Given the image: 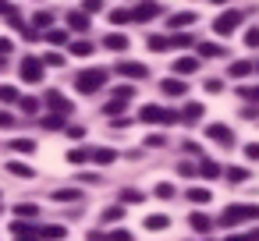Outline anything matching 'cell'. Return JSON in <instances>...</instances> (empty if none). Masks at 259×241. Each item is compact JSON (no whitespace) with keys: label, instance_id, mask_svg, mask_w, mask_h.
<instances>
[{"label":"cell","instance_id":"6da1fadb","mask_svg":"<svg viewBox=\"0 0 259 241\" xmlns=\"http://www.w3.org/2000/svg\"><path fill=\"white\" fill-rule=\"evenodd\" d=\"M103 82H107V71H103V68H93V71H82V75L75 78V89H78L82 96H93V92L103 89Z\"/></svg>","mask_w":259,"mask_h":241},{"label":"cell","instance_id":"7a4b0ae2","mask_svg":"<svg viewBox=\"0 0 259 241\" xmlns=\"http://www.w3.org/2000/svg\"><path fill=\"white\" fill-rule=\"evenodd\" d=\"M245 220H259V206H227V209L220 213V223H224V227H238V223H245Z\"/></svg>","mask_w":259,"mask_h":241},{"label":"cell","instance_id":"3957f363","mask_svg":"<svg viewBox=\"0 0 259 241\" xmlns=\"http://www.w3.org/2000/svg\"><path fill=\"white\" fill-rule=\"evenodd\" d=\"M139 121H146V124H174V121H178V114H170V110H163V107L146 103V107L139 110Z\"/></svg>","mask_w":259,"mask_h":241},{"label":"cell","instance_id":"277c9868","mask_svg":"<svg viewBox=\"0 0 259 241\" xmlns=\"http://www.w3.org/2000/svg\"><path fill=\"white\" fill-rule=\"evenodd\" d=\"M241 18H245L241 11H224V15L213 22V32H217V36H231V32L241 25Z\"/></svg>","mask_w":259,"mask_h":241},{"label":"cell","instance_id":"5b68a950","mask_svg":"<svg viewBox=\"0 0 259 241\" xmlns=\"http://www.w3.org/2000/svg\"><path fill=\"white\" fill-rule=\"evenodd\" d=\"M22 82H29V85H39L43 82V61L39 57H25L22 61Z\"/></svg>","mask_w":259,"mask_h":241},{"label":"cell","instance_id":"8992f818","mask_svg":"<svg viewBox=\"0 0 259 241\" xmlns=\"http://www.w3.org/2000/svg\"><path fill=\"white\" fill-rule=\"evenodd\" d=\"M206 138H213L220 146H234V131L227 124H206Z\"/></svg>","mask_w":259,"mask_h":241},{"label":"cell","instance_id":"52a82bcc","mask_svg":"<svg viewBox=\"0 0 259 241\" xmlns=\"http://www.w3.org/2000/svg\"><path fill=\"white\" fill-rule=\"evenodd\" d=\"M117 75H124V78H149V68L135 64V61H117Z\"/></svg>","mask_w":259,"mask_h":241},{"label":"cell","instance_id":"ba28073f","mask_svg":"<svg viewBox=\"0 0 259 241\" xmlns=\"http://www.w3.org/2000/svg\"><path fill=\"white\" fill-rule=\"evenodd\" d=\"M160 15V4H149V0H146V4H139L135 11H132V18L135 22H149V18H156Z\"/></svg>","mask_w":259,"mask_h":241},{"label":"cell","instance_id":"9c48e42d","mask_svg":"<svg viewBox=\"0 0 259 241\" xmlns=\"http://www.w3.org/2000/svg\"><path fill=\"white\" fill-rule=\"evenodd\" d=\"M192 71H199V61H195V57H178V61H174V78L192 75Z\"/></svg>","mask_w":259,"mask_h":241},{"label":"cell","instance_id":"30bf717a","mask_svg":"<svg viewBox=\"0 0 259 241\" xmlns=\"http://www.w3.org/2000/svg\"><path fill=\"white\" fill-rule=\"evenodd\" d=\"M188 223H192V230H195V234H209V230H213V220H209L206 213H192V216H188Z\"/></svg>","mask_w":259,"mask_h":241},{"label":"cell","instance_id":"8fae6325","mask_svg":"<svg viewBox=\"0 0 259 241\" xmlns=\"http://www.w3.org/2000/svg\"><path fill=\"white\" fill-rule=\"evenodd\" d=\"M195 174H202L206 181H213V177H220V163H217V160H206V156H202V163L195 167Z\"/></svg>","mask_w":259,"mask_h":241},{"label":"cell","instance_id":"7c38bea8","mask_svg":"<svg viewBox=\"0 0 259 241\" xmlns=\"http://www.w3.org/2000/svg\"><path fill=\"white\" fill-rule=\"evenodd\" d=\"M107 50L124 54V50H128V36H124V32H110V36H107Z\"/></svg>","mask_w":259,"mask_h":241},{"label":"cell","instance_id":"4fadbf2b","mask_svg":"<svg viewBox=\"0 0 259 241\" xmlns=\"http://www.w3.org/2000/svg\"><path fill=\"white\" fill-rule=\"evenodd\" d=\"M160 89H163V96H185V89H188V85H185L181 78H163V85H160Z\"/></svg>","mask_w":259,"mask_h":241},{"label":"cell","instance_id":"5bb4252c","mask_svg":"<svg viewBox=\"0 0 259 241\" xmlns=\"http://www.w3.org/2000/svg\"><path fill=\"white\" fill-rule=\"evenodd\" d=\"M89 160H93V163H100V167H107V163H114V160H117V153H114V149H89Z\"/></svg>","mask_w":259,"mask_h":241},{"label":"cell","instance_id":"9a60e30c","mask_svg":"<svg viewBox=\"0 0 259 241\" xmlns=\"http://www.w3.org/2000/svg\"><path fill=\"white\" fill-rule=\"evenodd\" d=\"M68 234V227H61V223H47L43 230H39V237H47V241H61Z\"/></svg>","mask_w":259,"mask_h":241},{"label":"cell","instance_id":"2e32d148","mask_svg":"<svg viewBox=\"0 0 259 241\" xmlns=\"http://www.w3.org/2000/svg\"><path fill=\"white\" fill-rule=\"evenodd\" d=\"M199 117H202V107H199V103H188V107L181 110V121H185V124H195Z\"/></svg>","mask_w":259,"mask_h":241},{"label":"cell","instance_id":"e0dca14e","mask_svg":"<svg viewBox=\"0 0 259 241\" xmlns=\"http://www.w3.org/2000/svg\"><path fill=\"white\" fill-rule=\"evenodd\" d=\"M11 153L29 156V153H36V142H32V138H15V142H11Z\"/></svg>","mask_w":259,"mask_h":241},{"label":"cell","instance_id":"ac0fdd59","mask_svg":"<svg viewBox=\"0 0 259 241\" xmlns=\"http://www.w3.org/2000/svg\"><path fill=\"white\" fill-rule=\"evenodd\" d=\"M8 170H11L15 177H32V167L22 163V160H8Z\"/></svg>","mask_w":259,"mask_h":241},{"label":"cell","instance_id":"d6986e66","mask_svg":"<svg viewBox=\"0 0 259 241\" xmlns=\"http://www.w3.org/2000/svg\"><path fill=\"white\" fill-rule=\"evenodd\" d=\"M54 199H57V202H78V199H82V191H78V188H57V191H54Z\"/></svg>","mask_w":259,"mask_h":241},{"label":"cell","instance_id":"ffe728a7","mask_svg":"<svg viewBox=\"0 0 259 241\" xmlns=\"http://www.w3.org/2000/svg\"><path fill=\"white\" fill-rule=\"evenodd\" d=\"M213 195H209V188H188V202H195V206H206Z\"/></svg>","mask_w":259,"mask_h":241},{"label":"cell","instance_id":"44dd1931","mask_svg":"<svg viewBox=\"0 0 259 241\" xmlns=\"http://www.w3.org/2000/svg\"><path fill=\"white\" fill-rule=\"evenodd\" d=\"M167 223H170V220H167L163 213H153V216H146V230H167Z\"/></svg>","mask_w":259,"mask_h":241},{"label":"cell","instance_id":"7402d4cb","mask_svg":"<svg viewBox=\"0 0 259 241\" xmlns=\"http://www.w3.org/2000/svg\"><path fill=\"white\" fill-rule=\"evenodd\" d=\"M68 25H71V29H78V32H85V29H89V15L75 11V15H68Z\"/></svg>","mask_w":259,"mask_h":241},{"label":"cell","instance_id":"603a6c76","mask_svg":"<svg viewBox=\"0 0 259 241\" xmlns=\"http://www.w3.org/2000/svg\"><path fill=\"white\" fill-rule=\"evenodd\" d=\"M192 22H195L192 11H178V15H170V29H181V25H192Z\"/></svg>","mask_w":259,"mask_h":241},{"label":"cell","instance_id":"cb8c5ba5","mask_svg":"<svg viewBox=\"0 0 259 241\" xmlns=\"http://www.w3.org/2000/svg\"><path fill=\"white\" fill-rule=\"evenodd\" d=\"M227 181L231 184H241V181H248V170L245 167H227Z\"/></svg>","mask_w":259,"mask_h":241},{"label":"cell","instance_id":"d4e9b609","mask_svg":"<svg viewBox=\"0 0 259 241\" xmlns=\"http://www.w3.org/2000/svg\"><path fill=\"white\" fill-rule=\"evenodd\" d=\"M146 46L160 54V50H167V46H170V39H167V36H149V39H146Z\"/></svg>","mask_w":259,"mask_h":241},{"label":"cell","instance_id":"484cf974","mask_svg":"<svg viewBox=\"0 0 259 241\" xmlns=\"http://www.w3.org/2000/svg\"><path fill=\"white\" fill-rule=\"evenodd\" d=\"M199 54H202V57H224V46H217V43H199Z\"/></svg>","mask_w":259,"mask_h":241},{"label":"cell","instance_id":"4316f807","mask_svg":"<svg viewBox=\"0 0 259 241\" xmlns=\"http://www.w3.org/2000/svg\"><path fill=\"white\" fill-rule=\"evenodd\" d=\"M248 71H252V64H248V61H234V64H231V78H245Z\"/></svg>","mask_w":259,"mask_h":241},{"label":"cell","instance_id":"83f0119b","mask_svg":"<svg viewBox=\"0 0 259 241\" xmlns=\"http://www.w3.org/2000/svg\"><path fill=\"white\" fill-rule=\"evenodd\" d=\"M132 96H135V85H117V89H114V100H117V103H128Z\"/></svg>","mask_w":259,"mask_h":241},{"label":"cell","instance_id":"f1b7e54d","mask_svg":"<svg viewBox=\"0 0 259 241\" xmlns=\"http://www.w3.org/2000/svg\"><path fill=\"white\" fill-rule=\"evenodd\" d=\"M64 121H68L64 114H47V117H43V128H50V131H54V128H64Z\"/></svg>","mask_w":259,"mask_h":241},{"label":"cell","instance_id":"f546056e","mask_svg":"<svg viewBox=\"0 0 259 241\" xmlns=\"http://www.w3.org/2000/svg\"><path fill=\"white\" fill-rule=\"evenodd\" d=\"M0 100H4V103H18L22 96H18V89H15V85H0Z\"/></svg>","mask_w":259,"mask_h":241},{"label":"cell","instance_id":"4dcf8cb0","mask_svg":"<svg viewBox=\"0 0 259 241\" xmlns=\"http://www.w3.org/2000/svg\"><path fill=\"white\" fill-rule=\"evenodd\" d=\"M47 39H50L54 46H64V43H68V32H64V29H50V32H47Z\"/></svg>","mask_w":259,"mask_h":241},{"label":"cell","instance_id":"1f68e13d","mask_svg":"<svg viewBox=\"0 0 259 241\" xmlns=\"http://www.w3.org/2000/svg\"><path fill=\"white\" fill-rule=\"evenodd\" d=\"M153 195H156V199H174V195H178V188H174V184H156V188H153Z\"/></svg>","mask_w":259,"mask_h":241},{"label":"cell","instance_id":"d6a6232c","mask_svg":"<svg viewBox=\"0 0 259 241\" xmlns=\"http://www.w3.org/2000/svg\"><path fill=\"white\" fill-rule=\"evenodd\" d=\"M15 213H18L22 220H25V216H39V206H36V202H22V206H18Z\"/></svg>","mask_w":259,"mask_h":241},{"label":"cell","instance_id":"836d02e7","mask_svg":"<svg viewBox=\"0 0 259 241\" xmlns=\"http://www.w3.org/2000/svg\"><path fill=\"white\" fill-rule=\"evenodd\" d=\"M103 11V0H82V15H100Z\"/></svg>","mask_w":259,"mask_h":241},{"label":"cell","instance_id":"e575fe53","mask_svg":"<svg viewBox=\"0 0 259 241\" xmlns=\"http://www.w3.org/2000/svg\"><path fill=\"white\" fill-rule=\"evenodd\" d=\"M110 22H114V25H124V22H132V11L117 8V11H110Z\"/></svg>","mask_w":259,"mask_h":241},{"label":"cell","instance_id":"d590c367","mask_svg":"<svg viewBox=\"0 0 259 241\" xmlns=\"http://www.w3.org/2000/svg\"><path fill=\"white\" fill-rule=\"evenodd\" d=\"M71 54H75V57H89V54H93V43H85V39H82V43H71Z\"/></svg>","mask_w":259,"mask_h":241},{"label":"cell","instance_id":"8d00e7d4","mask_svg":"<svg viewBox=\"0 0 259 241\" xmlns=\"http://www.w3.org/2000/svg\"><path fill=\"white\" fill-rule=\"evenodd\" d=\"M117 199H121V202H142V191H135V188H121Z\"/></svg>","mask_w":259,"mask_h":241},{"label":"cell","instance_id":"74e56055","mask_svg":"<svg viewBox=\"0 0 259 241\" xmlns=\"http://www.w3.org/2000/svg\"><path fill=\"white\" fill-rule=\"evenodd\" d=\"M18 103H22V110H25V114H39V100L25 96V100H18Z\"/></svg>","mask_w":259,"mask_h":241},{"label":"cell","instance_id":"f35d334b","mask_svg":"<svg viewBox=\"0 0 259 241\" xmlns=\"http://www.w3.org/2000/svg\"><path fill=\"white\" fill-rule=\"evenodd\" d=\"M43 25H50V15H47V11H39V15L32 18V25H29V29H36V32H39Z\"/></svg>","mask_w":259,"mask_h":241},{"label":"cell","instance_id":"ab89813d","mask_svg":"<svg viewBox=\"0 0 259 241\" xmlns=\"http://www.w3.org/2000/svg\"><path fill=\"white\" fill-rule=\"evenodd\" d=\"M47 64H50V68H61V64H64V54H47V57H43V68H47Z\"/></svg>","mask_w":259,"mask_h":241},{"label":"cell","instance_id":"60d3db41","mask_svg":"<svg viewBox=\"0 0 259 241\" xmlns=\"http://www.w3.org/2000/svg\"><path fill=\"white\" fill-rule=\"evenodd\" d=\"M68 160H71V163H85V160H89V149H71Z\"/></svg>","mask_w":259,"mask_h":241},{"label":"cell","instance_id":"b9f144b4","mask_svg":"<svg viewBox=\"0 0 259 241\" xmlns=\"http://www.w3.org/2000/svg\"><path fill=\"white\" fill-rule=\"evenodd\" d=\"M170 46H192V36H188V32H178V36L170 39Z\"/></svg>","mask_w":259,"mask_h":241},{"label":"cell","instance_id":"7bdbcfd3","mask_svg":"<svg viewBox=\"0 0 259 241\" xmlns=\"http://www.w3.org/2000/svg\"><path fill=\"white\" fill-rule=\"evenodd\" d=\"M245 46H259V29H255V25L245 32Z\"/></svg>","mask_w":259,"mask_h":241},{"label":"cell","instance_id":"ee69618b","mask_svg":"<svg viewBox=\"0 0 259 241\" xmlns=\"http://www.w3.org/2000/svg\"><path fill=\"white\" fill-rule=\"evenodd\" d=\"M146 146H149V149H160V146H167V138H163V135H149Z\"/></svg>","mask_w":259,"mask_h":241},{"label":"cell","instance_id":"f6af8a7d","mask_svg":"<svg viewBox=\"0 0 259 241\" xmlns=\"http://www.w3.org/2000/svg\"><path fill=\"white\" fill-rule=\"evenodd\" d=\"M245 156H248V160H259V142H248V146H245Z\"/></svg>","mask_w":259,"mask_h":241},{"label":"cell","instance_id":"bcb514c9","mask_svg":"<svg viewBox=\"0 0 259 241\" xmlns=\"http://www.w3.org/2000/svg\"><path fill=\"white\" fill-rule=\"evenodd\" d=\"M15 50V43L8 39V36H0V57H4V54H11Z\"/></svg>","mask_w":259,"mask_h":241},{"label":"cell","instance_id":"7dc6e473","mask_svg":"<svg viewBox=\"0 0 259 241\" xmlns=\"http://www.w3.org/2000/svg\"><path fill=\"white\" fill-rule=\"evenodd\" d=\"M178 174H181V177H192L195 167H192V163H178Z\"/></svg>","mask_w":259,"mask_h":241},{"label":"cell","instance_id":"c3c4849f","mask_svg":"<svg viewBox=\"0 0 259 241\" xmlns=\"http://www.w3.org/2000/svg\"><path fill=\"white\" fill-rule=\"evenodd\" d=\"M11 124H15V117L8 110H0V128H11Z\"/></svg>","mask_w":259,"mask_h":241},{"label":"cell","instance_id":"681fc988","mask_svg":"<svg viewBox=\"0 0 259 241\" xmlns=\"http://www.w3.org/2000/svg\"><path fill=\"white\" fill-rule=\"evenodd\" d=\"M110 241H132V234H128V230H114Z\"/></svg>","mask_w":259,"mask_h":241},{"label":"cell","instance_id":"f907efd6","mask_svg":"<svg viewBox=\"0 0 259 241\" xmlns=\"http://www.w3.org/2000/svg\"><path fill=\"white\" fill-rule=\"evenodd\" d=\"M238 92H241L245 100H255V103H259V89H238Z\"/></svg>","mask_w":259,"mask_h":241},{"label":"cell","instance_id":"816d5d0a","mask_svg":"<svg viewBox=\"0 0 259 241\" xmlns=\"http://www.w3.org/2000/svg\"><path fill=\"white\" fill-rule=\"evenodd\" d=\"M206 89H209V92H220L224 85H220V78H209V82H206Z\"/></svg>","mask_w":259,"mask_h":241},{"label":"cell","instance_id":"f5cc1de1","mask_svg":"<svg viewBox=\"0 0 259 241\" xmlns=\"http://www.w3.org/2000/svg\"><path fill=\"white\" fill-rule=\"evenodd\" d=\"M117 110H124V103H117V100H114V103H107V110H103V114H117Z\"/></svg>","mask_w":259,"mask_h":241},{"label":"cell","instance_id":"db71d44e","mask_svg":"<svg viewBox=\"0 0 259 241\" xmlns=\"http://www.w3.org/2000/svg\"><path fill=\"white\" fill-rule=\"evenodd\" d=\"M227 241H252V237H248V234H231Z\"/></svg>","mask_w":259,"mask_h":241},{"label":"cell","instance_id":"11a10c76","mask_svg":"<svg viewBox=\"0 0 259 241\" xmlns=\"http://www.w3.org/2000/svg\"><path fill=\"white\" fill-rule=\"evenodd\" d=\"M217 4H224V0H217Z\"/></svg>","mask_w":259,"mask_h":241},{"label":"cell","instance_id":"9f6ffc18","mask_svg":"<svg viewBox=\"0 0 259 241\" xmlns=\"http://www.w3.org/2000/svg\"><path fill=\"white\" fill-rule=\"evenodd\" d=\"M0 209H4V202H0Z\"/></svg>","mask_w":259,"mask_h":241},{"label":"cell","instance_id":"6f0895ef","mask_svg":"<svg viewBox=\"0 0 259 241\" xmlns=\"http://www.w3.org/2000/svg\"><path fill=\"white\" fill-rule=\"evenodd\" d=\"M255 71H259V64H255Z\"/></svg>","mask_w":259,"mask_h":241}]
</instances>
